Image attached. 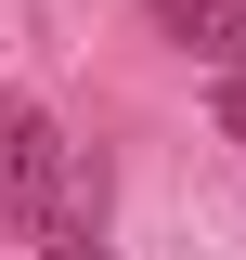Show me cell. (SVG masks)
Here are the masks:
<instances>
[{
  "label": "cell",
  "instance_id": "cell-1",
  "mask_svg": "<svg viewBox=\"0 0 246 260\" xmlns=\"http://www.w3.org/2000/svg\"><path fill=\"white\" fill-rule=\"evenodd\" d=\"M65 169H78V143L26 91H0V234H39V208L65 195Z\"/></svg>",
  "mask_w": 246,
  "mask_h": 260
},
{
  "label": "cell",
  "instance_id": "cell-3",
  "mask_svg": "<svg viewBox=\"0 0 246 260\" xmlns=\"http://www.w3.org/2000/svg\"><path fill=\"white\" fill-rule=\"evenodd\" d=\"M143 13H155L169 39H182V52H208L220 78L246 65V0H143Z\"/></svg>",
  "mask_w": 246,
  "mask_h": 260
},
{
  "label": "cell",
  "instance_id": "cell-4",
  "mask_svg": "<svg viewBox=\"0 0 246 260\" xmlns=\"http://www.w3.org/2000/svg\"><path fill=\"white\" fill-rule=\"evenodd\" d=\"M220 143H246V65L220 78Z\"/></svg>",
  "mask_w": 246,
  "mask_h": 260
},
{
  "label": "cell",
  "instance_id": "cell-2",
  "mask_svg": "<svg viewBox=\"0 0 246 260\" xmlns=\"http://www.w3.org/2000/svg\"><path fill=\"white\" fill-rule=\"evenodd\" d=\"M39 260H117V247H104V156L65 169V195L39 208Z\"/></svg>",
  "mask_w": 246,
  "mask_h": 260
}]
</instances>
